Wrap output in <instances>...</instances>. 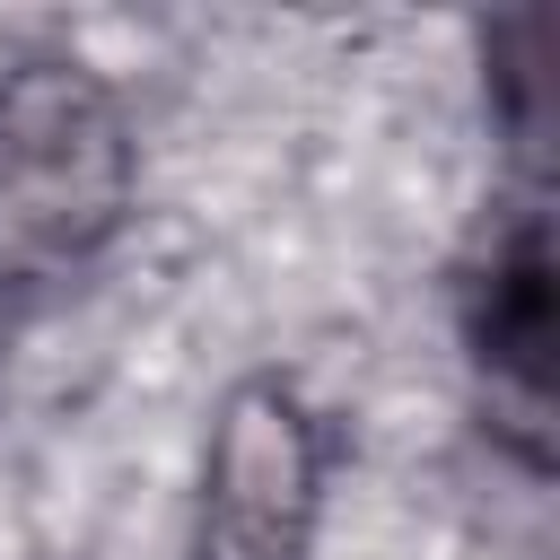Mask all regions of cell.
Returning a JSON list of instances; mask_svg holds the SVG:
<instances>
[{
  "label": "cell",
  "instance_id": "1",
  "mask_svg": "<svg viewBox=\"0 0 560 560\" xmlns=\"http://www.w3.org/2000/svg\"><path fill=\"white\" fill-rule=\"evenodd\" d=\"M131 122L122 96L70 61L35 52L0 70V280H70L96 262L131 210Z\"/></svg>",
  "mask_w": 560,
  "mask_h": 560
},
{
  "label": "cell",
  "instance_id": "3",
  "mask_svg": "<svg viewBox=\"0 0 560 560\" xmlns=\"http://www.w3.org/2000/svg\"><path fill=\"white\" fill-rule=\"evenodd\" d=\"M464 341H472V368L490 376L499 420L542 464V420H551V236H542L534 210L508 219V236H490V262L464 280Z\"/></svg>",
  "mask_w": 560,
  "mask_h": 560
},
{
  "label": "cell",
  "instance_id": "2",
  "mask_svg": "<svg viewBox=\"0 0 560 560\" xmlns=\"http://www.w3.org/2000/svg\"><path fill=\"white\" fill-rule=\"evenodd\" d=\"M315 508H324L315 411L280 376H245L210 420L192 560H306Z\"/></svg>",
  "mask_w": 560,
  "mask_h": 560
}]
</instances>
